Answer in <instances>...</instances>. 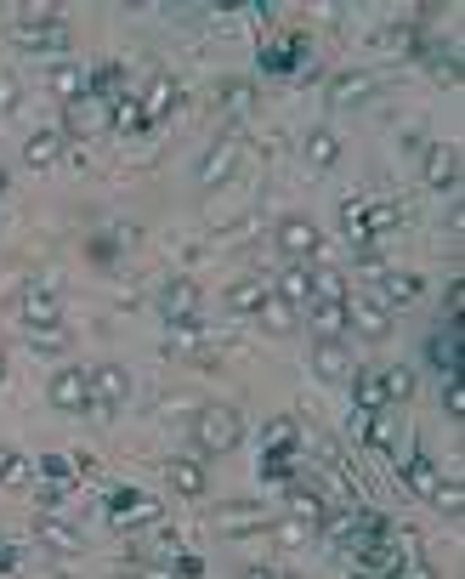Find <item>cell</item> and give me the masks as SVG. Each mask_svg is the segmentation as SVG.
<instances>
[{
  "label": "cell",
  "mask_w": 465,
  "mask_h": 579,
  "mask_svg": "<svg viewBox=\"0 0 465 579\" xmlns=\"http://www.w3.org/2000/svg\"><path fill=\"white\" fill-rule=\"evenodd\" d=\"M239 438H244V426L227 404H205L193 415V443H199L205 455H227V449H239Z\"/></svg>",
  "instance_id": "1"
},
{
  "label": "cell",
  "mask_w": 465,
  "mask_h": 579,
  "mask_svg": "<svg viewBox=\"0 0 465 579\" xmlns=\"http://www.w3.org/2000/svg\"><path fill=\"white\" fill-rule=\"evenodd\" d=\"M86 386H91V409H120L131 398V375L120 364H97L86 369Z\"/></svg>",
  "instance_id": "2"
},
{
  "label": "cell",
  "mask_w": 465,
  "mask_h": 579,
  "mask_svg": "<svg viewBox=\"0 0 465 579\" xmlns=\"http://www.w3.org/2000/svg\"><path fill=\"white\" fill-rule=\"evenodd\" d=\"M46 398H52V409H63V415H86V409H91L86 369H57L52 386H46Z\"/></svg>",
  "instance_id": "3"
},
{
  "label": "cell",
  "mask_w": 465,
  "mask_h": 579,
  "mask_svg": "<svg viewBox=\"0 0 465 579\" xmlns=\"http://www.w3.org/2000/svg\"><path fill=\"white\" fill-rule=\"evenodd\" d=\"M318 245H324L318 222H307V216H284V222H278V250H284V256L307 262V256H318Z\"/></svg>",
  "instance_id": "4"
},
{
  "label": "cell",
  "mask_w": 465,
  "mask_h": 579,
  "mask_svg": "<svg viewBox=\"0 0 465 579\" xmlns=\"http://www.w3.org/2000/svg\"><path fill=\"white\" fill-rule=\"evenodd\" d=\"M165 483H171V494H182V500H205V494H210L205 466H199V460H188V455H176L171 466H165Z\"/></svg>",
  "instance_id": "5"
},
{
  "label": "cell",
  "mask_w": 465,
  "mask_h": 579,
  "mask_svg": "<svg viewBox=\"0 0 465 579\" xmlns=\"http://www.w3.org/2000/svg\"><path fill=\"white\" fill-rule=\"evenodd\" d=\"M159 313L171 318V324H193V318H199V290H193L188 279H171L159 290Z\"/></svg>",
  "instance_id": "6"
},
{
  "label": "cell",
  "mask_w": 465,
  "mask_h": 579,
  "mask_svg": "<svg viewBox=\"0 0 465 579\" xmlns=\"http://www.w3.org/2000/svg\"><path fill=\"white\" fill-rule=\"evenodd\" d=\"M57 318H63V307H57L52 290H23V324H29V335L57 330Z\"/></svg>",
  "instance_id": "7"
},
{
  "label": "cell",
  "mask_w": 465,
  "mask_h": 579,
  "mask_svg": "<svg viewBox=\"0 0 465 579\" xmlns=\"http://www.w3.org/2000/svg\"><path fill=\"white\" fill-rule=\"evenodd\" d=\"M346 330H358V335H369V341H380V335L392 330V307H380V301L352 307V301H346Z\"/></svg>",
  "instance_id": "8"
},
{
  "label": "cell",
  "mask_w": 465,
  "mask_h": 579,
  "mask_svg": "<svg viewBox=\"0 0 465 579\" xmlns=\"http://www.w3.org/2000/svg\"><path fill=\"white\" fill-rule=\"evenodd\" d=\"M233 165H239V142L222 137L205 159H199V182H205V188H216V182H227V171H233Z\"/></svg>",
  "instance_id": "9"
},
{
  "label": "cell",
  "mask_w": 465,
  "mask_h": 579,
  "mask_svg": "<svg viewBox=\"0 0 465 579\" xmlns=\"http://www.w3.org/2000/svg\"><path fill=\"white\" fill-rule=\"evenodd\" d=\"M307 324H312L318 341H341V335H346V301H312Z\"/></svg>",
  "instance_id": "10"
},
{
  "label": "cell",
  "mask_w": 465,
  "mask_h": 579,
  "mask_svg": "<svg viewBox=\"0 0 465 579\" xmlns=\"http://www.w3.org/2000/svg\"><path fill=\"white\" fill-rule=\"evenodd\" d=\"M454 176H460V154H454L448 142H431L426 148V182L431 188H454Z\"/></svg>",
  "instance_id": "11"
},
{
  "label": "cell",
  "mask_w": 465,
  "mask_h": 579,
  "mask_svg": "<svg viewBox=\"0 0 465 579\" xmlns=\"http://www.w3.org/2000/svg\"><path fill=\"white\" fill-rule=\"evenodd\" d=\"M63 40H69V29H63V23L29 12V29H23V46H29V52H57Z\"/></svg>",
  "instance_id": "12"
},
{
  "label": "cell",
  "mask_w": 465,
  "mask_h": 579,
  "mask_svg": "<svg viewBox=\"0 0 465 579\" xmlns=\"http://www.w3.org/2000/svg\"><path fill=\"white\" fill-rule=\"evenodd\" d=\"M57 159H63V131H35V137L23 142V165L46 171V165H57Z\"/></svg>",
  "instance_id": "13"
},
{
  "label": "cell",
  "mask_w": 465,
  "mask_h": 579,
  "mask_svg": "<svg viewBox=\"0 0 465 579\" xmlns=\"http://www.w3.org/2000/svg\"><path fill=\"white\" fill-rule=\"evenodd\" d=\"M256 324H261V330H267V335H290L295 324H301V313H295L290 301L267 296V301H261V307H256Z\"/></svg>",
  "instance_id": "14"
},
{
  "label": "cell",
  "mask_w": 465,
  "mask_h": 579,
  "mask_svg": "<svg viewBox=\"0 0 465 579\" xmlns=\"http://www.w3.org/2000/svg\"><path fill=\"white\" fill-rule=\"evenodd\" d=\"M267 523H273V517L261 506H222L216 511V528H222V534H244V528H267Z\"/></svg>",
  "instance_id": "15"
},
{
  "label": "cell",
  "mask_w": 465,
  "mask_h": 579,
  "mask_svg": "<svg viewBox=\"0 0 465 579\" xmlns=\"http://www.w3.org/2000/svg\"><path fill=\"white\" fill-rule=\"evenodd\" d=\"M341 159V137L335 131H307V165L312 171H329Z\"/></svg>",
  "instance_id": "16"
},
{
  "label": "cell",
  "mask_w": 465,
  "mask_h": 579,
  "mask_svg": "<svg viewBox=\"0 0 465 579\" xmlns=\"http://www.w3.org/2000/svg\"><path fill=\"white\" fill-rule=\"evenodd\" d=\"M278 301H290V307L312 301V267H284L278 273Z\"/></svg>",
  "instance_id": "17"
},
{
  "label": "cell",
  "mask_w": 465,
  "mask_h": 579,
  "mask_svg": "<svg viewBox=\"0 0 465 579\" xmlns=\"http://www.w3.org/2000/svg\"><path fill=\"white\" fill-rule=\"evenodd\" d=\"M312 369H318V375H324V381H341L346 369V347L341 341H318V347H312Z\"/></svg>",
  "instance_id": "18"
},
{
  "label": "cell",
  "mask_w": 465,
  "mask_h": 579,
  "mask_svg": "<svg viewBox=\"0 0 465 579\" xmlns=\"http://www.w3.org/2000/svg\"><path fill=\"white\" fill-rule=\"evenodd\" d=\"M369 91H375V80H369V74H341V80H335V91H329V103H335V108H358Z\"/></svg>",
  "instance_id": "19"
},
{
  "label": "cell",
  "mask_w": 465,
  "mask_h": 579,
  "mask_svg": "<svg viewBox=\"0 0 465 579\" xmlns=\"http://www.w3.org/2000/svg\"><path fill=\"white\" fill-rule=\"evenodd\" d=\"M380 398H386V404H409L414 398V369H403V364L386 369V375H380Z\"/></svg>",
  "instance_id": "20"
},
{
  "label": "cell",
  "mask_w": 465,
  "mask_h": 579,
  "mask_svg": "<svg viewBox=\"0 0 465 579\" xmlns=\"http://www.w3.org/2000/svg\"><path fill=\"white\" fill-rule=\"evenodd\" d=\"M261 301H267V284H256V279H239L233 290H227V307H233V313H250V318H256Z\"/></svg>",
  "instance_id": "21"
},
{
  "label": "cell",
  "mask_w": 465,
  "mask_h": 579,
  "mask_svg": "<svg viewBox=\"0 0 465 579\" xmlns=\"http://www.w3.org/2000/svg\"><path fill=\"white\" fill-rule=\"evenodd\" d=\"M52 91H57V97H69V103H80V97H86V74L74 69V63H57V69H52Z\"/></svg>",
  "instance_id": "22"
},
{
  "label": "cell",
  "mask_w": 465,
  "mask_h": 579,
  "mask_svg": "<svg viewBox=\"0 0 465 579\" xmlns=\"http://www.w3.org/2000/svg\"><path fill=\"white\" fill-rule=\"evenodd\" d=\"M380 290H386V301H414V296H420V279H414V273H397V267H386V273H380Z\"/></svg>",
  "instance_id": "23"
},
{
  "label": "cell",
  "mask_w": 465,
  "mask_h": 579,
  "mask_svg": "<svg viewBox=\"0 0 465 579\" xmlns=\"http://www.w3.org/2000/svg\"><path fill=\"white\" fill-rule=\"evenodd\" d=\"M431 506L443 511V517H460V511H465V489H460V483H437V489H431Z\"/></svg>",
  "instance_id": "24"
},
{
  "label": "cell",
  "mask_w": 465,
  "mask_h": 579,
  "mask_svg": "<svg viewBox=\"0 0 465 579\" xmlns=\"http://www.w3.org/2000/svg\"><path fill=\"white\" fill-rule=\"evenodd\" d=\"M312 296L318 301H346V279L341 273H312Z\"/></svg>",
  "instance_id": "25"
},
{
  "label": "cell",
  "mask_w": 465,
  "mask_h": 579,
  "mask_svg": "<svg viewBox=\"0 0 465 579\" xmlns=\"http://www.w3.org/2000/svg\"><path fill=\"white\" fill-rule=\"evenodd\" d=\"M171 103H176V80H154V91H148V114H165Z\"/></svg>",
  "instance_id": "26"
},
{
  "label": "cell",
  "mask_w": 465,
  "mask_h": 579,
  "mask_svg": "<svg viewBox=\"0 0 465 579\" xmlns=\"http://www.w3.org/2000/svg\"><path fill=\"white\" fill-rule=\"evenodd\" d=\"M409 483H414L420 494H431V489H437V472H431V460H414V466H409Z\"/></svg>",
  "instance_id": "27"
},
{
  "label": "cell",
  "mask_w": 465,
  "mask_h": 579,
  "mask_svg": "<svg viewBox=\"0 0 465 579\" xmlns=\"http://www.w3.org/2000/svg\"><path fill=\"white\" fill-rule=\"evenodd\" d=\"M278 540H284V545H301V540H312V523H301V517H295V523H278Z\"/></svg>",
  "instance_id": "28"
},
{
  "label": "cell",
  "mask_w": 465,
  "mask_h": 579,
  "mask_svg": "<svg viewBox=\"0 0 465 579\" xmlns=\"http://www.w3.org/2000/svg\"><path fill=\"white\" fill-rule=\"evenodd\" d=\"M0 483H23V460L12 449H0Z\"/></svg>",
  "instance_id": "29"
},
{
  "label": "cell",
  "mask_w": 465,
  "mask_h": 579,
  "mask_svg": "<svg viewBox=\"0 0 465 579\" xmlns=\"http://www.w3.org/2000/svg\"><path fill=\"white\" fill-rule=\"evenodd\" d=\"M40 534H46V545H57V551H74V528H57V523H46Z\"/></svg>",
  "instance_id": "30"
},
{
  "label": "cell",
  "mask_w": 465,
  "mask_h": 579,
  "mask_svg": "<svg viewBox=\"0 0 465 579\" xmlns=\"http://www.w3.org/2000/svg\"><path fill=\"white\" fill-rule=\"evenodd\" d=\"M267 443H273V449H278V443L290 449V443H295V426H290V421H273V426H267Z\"/></svg>",
  "instance_id": "31"
},
{
  "label": "cell",
  "mask_w": 465,
  "mask_h": 579,
  "mask_svg": "<svg viewBox=\"0 0 465 579\" xmlns=\"http://www.w3.org/2000/svg\"><path fill=\"white\" fill-rule=\"evenodd\" d=\"M358 398H363V409H386V398H380V381H363Z\"/></svg>",
  "instance_id": "32"
},
{
  "label": "cell",
  "mask_w": 465,
  "mask_h": 579,
  "mask_svg": "<svg viewBox=\"0 0 465 579\" xmlns=\"http://www.w3.org/2000/svg\"><path fill=\"white\" fill-rule=\"evenodd\" d=\"M443 409H448V415H460V409H465V392L454 381H448V392H443Z\"/></svg>",
  "instance_id": "33"
},
{
  "label": "cell",
  "mask_w": 465,
  "mask_h": 579,
  "mask_svg": "<svg viewBox=\"0 0 465 579\" xmlns=\"http://www.w3.org/2000/svg\"><path fill=\"white\" fill-rule=\"evenodd\" d=\"M35 347H63V330H35Z\"/></svg>",
  "instance_id": "34"
},
{
  "label": "cell",
  "mask_w": 465,
  "mask_h": 579,
  "mask_svg": "<svg viewBox=\"0 0 465 579\" xmlns=\"http://www.w3.org/2000/svg\"><path fill=\"white\" fill-rule=\"evenodd\" d=\"M244 579H284V574H278V568H261V562H256V568H244Z\"/></svg>",
  "instance_id": "35"
},
{
  "label": "cell",
  "mask_w": 465,
  "mask_h": 579,
  "mask_svg": "<svg viewBox=\"0 0 465 579\" xmlns=\"http://www.w3.org/2000/svg\"><path fill=\"white\" fill-rule=\"evenodd\" d=\"M0 381H6V352H0Z\"/></svg>",
  "instance_id": "36"
},
{
  "label": "cell",
  "mask_w": 465,
  "mask_h": 579,
  "mask_svg": "<svg viewBox=\"0 0 465 579\" xmlns=\"http://www.w3.org/2000/svg\"><path fill=\"white\" fill-rule=\"evenodd\" d=\"M0 193H6V165H0Z\"/></svg>",
  "instance_id": "37"
},
{
  "label": "cell",
  "mask_w": 465,
  "mask_h": 579,
  "mask_svg": "<svg viewBox=\"0 0 465 579\" xmlns=\"http://www.w3.org/2000/svg\"><path fill=\"white\" fill-rule=\"evenodd\" d=\"M148 579H171V574H148Z\"/></svg>",
  "instance_id": "38"
}]
</instances>
